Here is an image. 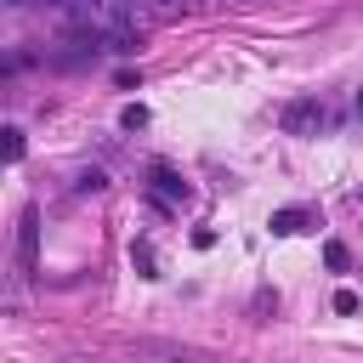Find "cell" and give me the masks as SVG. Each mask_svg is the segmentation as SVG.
I'll return each mask as SVG.
<instances>
[{
    "mask_svg": "<svg viewBox=\"0 0 363 363\" xmlns=\"http://www.w3.org/2000/svg\"><path fill=\"white\" fill-rule=\"evenodd\" d=\"M357 113H363V91H357Z\"/></svg>",
    "mask_w": 363,
    "mask_h": 363,
    "instance_id": "9c48e42d",
    "label": "cell"
},
{
    "mask_svg": "<svg viewBox=\"0 0 363 363\" xmlns=\"http://www.w3.org/2000/svg\"><path fill=\"white\" fill-rule=\"evenodd\" d=\"M11 6H23V0H11Z\"/></svg>",
    "mask_w": 363,
    "mask_h": 363,
    "instance_id": "30bf717a",
    "label": "cell"
},
{
    "mask_svg": "<svg viewBox=\"0 0 363 363\" xmlns=\"http://www.w3.org/2000/svg\"><path fill=\"white\" fill-rule=\"evenodd\" d=\"M119 125H125V130H142V125H147V108H142V102H130V108L119 113Z\"/></svg>",
    "mask_w": 363,
    "mask_h": 363,
    "instance_id": "277c9868",
    "label": "cell"
},
{
    "mask_svg": "<svg viewBox=\"0 0 363 363\" xmlns=\"http://www.w3.org/2000/svg\"><path fill=\"white\" fill-rule=\"evenodd\" d=\"M193 0H159V11H187Z\"/></svg>",
    "mask_w": 363,
    "mask_h": 363,
    "instance_id": "ba28073f",
    "label": "cell"
},
{
    "mask_svg": "<svg viewBox=\"0 0 363 363\" xmlns=\"http://www.w3.org/2000/svg\"><path fill=\"white\" fill-rule=\"evenodd\" d=\"M182 199H187V182L170 176V170H153V204H159V210H176Z\"/></svg>",
    "mask_w": 363,
    "mask_h": 363,
    "instance_id": "7a4b0ae2",
    "label": "cell"
},
{
    "mask_svg": "<svg viewBox=\"0 0 363 363\" xmlns=\"http://www.w3.org/2000/svg\"><path fill=\"white\" fill-rule=\"evenodd\" d=\"M301 227H306V210H278V216H272V233H278V238H289V233H301Z\"/></svg>",
    "mask_w": 363,
    "mask_h": 363,
    "instance_id": "3957f363",
    "label": "cell"
},
{
    "mask_svg": "<svg viewBox=\"0 0 363 363\" xmlns=\"http://www.w3.org/2000/svg\"><path fill=\"white\" fill-rule=\"evenodd\" d=\"M23 267H34V210L23 216Z\"/></svg>",
    "mask_w": 363,
    "mask_h": 363,
    "instance_id": "5b68a950",
    "label": "cell"
},
{
    "mask_svg": "<svg viewBox=\"0 0 363 363\" xmlns=\"http://www.w3.org/2000/svg\"><path fill=\"white\" fill-rule=\"evenodd\" d=\"M329 119H335V113H329L318 96H295V102L284 108V130H289V136H318V130H329Z\"/></svg>",
    "mask_w": 363,
    "mask_h": 363,
    "instance_id": "6da1fadb",
    "label": "cell"
},
{
    "mask_svg": "<svg viewBox=\"0 0 363 363\" xmlns=\"http://www.w3.org/2000/svg\"><path fill=\"white\" fill-rule=\"evenodd\" d=\"M323 261H329L335 272H346V267H352V255H346V244H323Z\"/></svg>",
    "mask_w": 363,
    "mask_h": 363,
    "instance_id": "8992f818",
    "label": "cell"
},
{
    "mask_svg": "<svg viewBox=\"0 0 363 363\" xmlns=\"http://www.w3.org/2000/svg\"><path fill=\"white\" fill-rule=\"evenodd\" d=\"M6 159H23V130H17V125L6 130Z\"/></svg>",
    "mask_w": 363,
    "mask_h": 363,
    "instance_id": "52a82bcc",
    "label": "cell"
}]
</instances>
